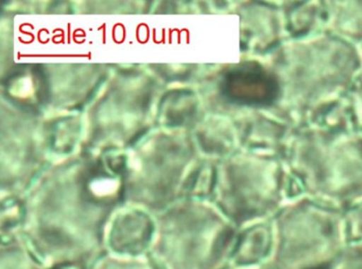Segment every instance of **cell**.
Wrapping results in <instances>:
<instances>
[{"mask_svg": "<svg viewBox=\"0 0 362 269\" xmlns=\"http://www.w3.org/2000/svg\"><path fill=\"white\" fill-rule=\"evenodd\" d=\"M226 92L240 105L268 108L281 97V85L274 72L259 63L249 61L228 73Z\"/></svg>", "mask_w": 362, "mask_h": 269, "instance_id": "1", "label": "cell"}, {"mask_svg": "<svg viewBox=\"0 0 362 269\" xmlns=\"http://www.w3.org/2000/svg\"><path fill=\"white\" fill-rule=\"evenodd\" d=\"M305 269H332V264L327 262L320 263V264L313 265Z\"/></svg>", "mask_w": 362, "mask_h": 269, "instance_id": "2", "label": "cell"}]
</instances>
